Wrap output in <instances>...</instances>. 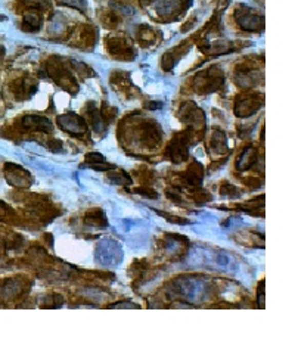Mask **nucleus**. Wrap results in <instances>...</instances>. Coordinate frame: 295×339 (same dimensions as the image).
<instances>
[{
    "mask_svg": "<svg viewBox=\"0 0 295 339\" xmlns=\"http://www.w3.org/2000/svg\"><path fill=\"white\" fill-rule=\"evenodd\" d=\"M59 126L64 130H67L68 133H74V134H82L86 131V123L83 121L82 118L74 115V114H68V115H62L58 118Z\"/></svg>",
    "mask_w": 295,
    "mask_h": 339,
    "instance_id": "f257e3e1",
    "label": "nucleus"
},
{
    "mask_svg": "<svg viewBox=\"0 0 295 339\" xmlns=\"http://www.w3.org/2000/svg\"><path fill=\"white\" fill-rule=\"evenodd\" d=\"M236 19H238L239 25L248 31L259 30L263 25V18L255 13H251V12H236Z\"/></svg>",
    "mask_w": 295,
    "mask_h": 339,
    "instance_id": "f03ea898",
    "label": "nucleus"
},
{
    "mask_svg": "<svg viewBox=\"0 0 295 339\" xmlns=\"http://www.w3.org/2000/svg\"><path fill=\"white\" fill-rule=\"evenodd\" d=\"M24 129L28 130H40V131H50L53 129L52 123L45 117H37V115H28L23 119Z\"/></svg>",
    "mask_w": 295,
    "mask_h": 339,
    "instance_id": "7ed1b4c3",
    "label": "nucleus"
},
{
    "mask_svg": "<svg viewBox=\"0 0 295 339\" xmlns=\"http://www.w3.org/2000/svg\"><path fill=\"white\" fill-rule=\"evenodd\" d=\"M24 24H25V30L37 31L40 28V16L37 13H27L24 16Z\"/></svg>",
    "mask_w": 295,
    "mask_h": 339,
    "instance_id": "20e7f679",
    "label": "nucleus"
},
{
    "mask_svg": "<svg viewBox=\"0 0 295 339\" xmlns=\"http://www.w3.org/2000/svg\"><path fill=\"white\" fill-rule=\"evenodd\" d=\"M179 6V0H158L156 2V9L161 13H170Z\"/></svg>",
    "mask_w": 295,
    "mask_h": 339,
    "instance_id": "39448f33",
    "label": "nucleus"
},
{
    "mask_svg": "<svg viewBox=\"0 0 295 339\" xmlns=\"http://www.w3.org/2000/svg\"><path fill=\"white\" fill-rule=\"evenodd\" d=\"M64 3L70 5L72 8H77V9H86V0H64Z\"/></svg>",
    "mask_w": 295,
    "mask_h": 339,
    "instance_id": "423d86ee",
    "label": "nucleus"
},
{
    "mask_svg": "<svg viewBox=\"0 0 295 339\" xmlns=\"http://www.w3.org/2000/svg\"><path fill=\"white\" fill-rule=\"evenodd\" d=\"M25 2L33 8H42V6H46L49 3V0H25Z\"/></svg>",
    "mask_w": 295,
    "mask_h": 339,
    "instance_id": "0eeeda50",
    "label": "nucleus"
},
{
    "mask_svg": "<svg viewBox=\"0 0 295 339\" xmlns=\"http://www.w3.org/2000/svg\"><path fill=\"white\" fill-rule=\"evenodd\" d=\"M86 159H87L89 163H93V161L101 163V161H104V156H102L101 153H89V155L86 156Z\"/></svg>",
    "mask_w": 295,
    "mask_h": 339,
    "instance_id": "6e6552de",
    "label": "nucleus"
},
{
    "mask_svg": "<svg viewBox=\"0 0 295 339\" xmlns=\"http://www.w3.org/2000/svg\"><path fill=\"white\" fill-rule=\"evenodd\" d=\"M5 19V16H0V21H3Z\"/></svg>",
    "mask_w": 295,
    "mask_h": 339,
    "instance_id": "1a4fd4ad",
    "label": "nucleus"
}]
</instances>
